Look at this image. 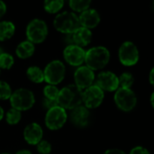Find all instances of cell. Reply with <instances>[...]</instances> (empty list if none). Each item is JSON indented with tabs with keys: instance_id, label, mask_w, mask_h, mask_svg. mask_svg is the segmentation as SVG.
<instances>
[{
	"instance_id": "obj_11",
	"label": "cell",
	"mask_w": 154,
	"mask_h": 154,
	"mask_svg": "<svg viewBox=\"0 0 154 154\" xmlns=\"http://www.w3.org/2000/svg\"><path fill=\"white\" fill-rule=\"evenodd\" d=\"M96 85L103 91H116L119 87L118 77L111 71H102L97 77Z\"/></svg>"
},
{
	"instance_id": "obj_18",
	"label": "cell",
	"mask_w": 154,
	"mask_h": 154,
	"mask_svg": "<svg viewBox=\"0 0 154 154\" xmlns=\"http://www.w3.org/2000/svg\"><path fill=\"white\" fill-rule=\"evenodd\" d=\"M34 45L29 41H24L19 43V45L16 48V55L20 59H28L31 56H32L34 52Z\"/></svg>"
},
{
	"instance_id": "obj_15",
	"label": "cell",
	"mask_w": 154,
	"mask_h": 154,
	"mask_svg": "<svg viewBox=\"0 0 154 154\" xmlns=\"http://www.w3.org/2000/svg\"><path fill=\"white\" fill-rule=\"evenodd\" d=\"M89 120V111L84 106H79L71 110L70 121L78 127H85L88 125Z\"/></svg>"
},
{
	"instance_id": "obj_12",
	"label": "cell",
	"mask_w": 154,
	"mask_h": 154,
	"mask_svg": "<svg viewBox=\"0 0 154 154\" xmlns=\"http://www.w3.org/2000/svg\"><path fill=\"white\" fill-rule=\"evenodd\" d=\"M75 85L82 89H86L88 87L93 85L95 80V74L94 71L91 70L87 66H80L77 69L74 74Z\"/></svg>"
},
{
	"instance_id": "obj_14",
	"label": "cell",
	"mask_w": 154,
	"mask_h": 154,
	"mask_svg": "<svg viewBox=\"0 0 154 154\" xmlns=\"http://www.w3.org/2000/svg\"><path fill=\"white\" fill-rule=\"evenodd\" d=\"M79 20L81 27L90 30L98 25L100 23V16L95 9H87L80 14Z\"/></svg>"
},
{
	"instance_id": "obj_26",
	"label": "cell",
	"mask_w": 154,
	"mask_h": 154,
	"mask_svg": "<svg viewBox=\"0 0 154 154\" xmlns=\"http://www.w3.org/2000/svg\"><path fill=\"white\" fill-rule=\"evenodd\" d=\"M21 117H22L21 112L16 109H14V108H11L5 116L6 122L12 125L18 124L21 120Z\"/></svg>"
},
{
	"instance_id": "obj_7",
	"label": "cell",
	"mask_w": 154,
	"mask_h": 154,
	"mask_svg": "<svg viewBox=\"0 0 154 154\" xmlns=\"http://www.w3.org/2000/svg\"><path fill=\"white\" fill-rule=\"evenodd\" d=\"M65 72V65L60 60H52L46 66L43 71L44 80L49 85H58L64 79Z\"/></svg>"
},
{
	"instance_id": "obj_8",
	"label": "cell",
	"mask_w": 154,
	"mask_h": 154,
	"mask_svg": "<svg viewBox=\"0 0 154 154\" xmlns=\"http://www.w3.org/2000/svg\"><path fill=\"white\" fill-rule=\"evenodd\" d=\"M67 121L66 110L57 106L49 109L45 116L46 126L50 130H58L61 128Z\"/></svg>"
},
{
	"instance_id": "obj_37",
	"label": "cell",
	"mask_w": 154,
	"mask_h": 154,
	"mask_svg": "<svg viewBox=\"0 0 154 154\" xmlns=\"http://www.w3.org/2000/svg\"><path fill=\"white\" fill-rule=\"evenodd\" d=\"M2 53H3V49L0 47V54H2Z\"/></svg>"
},
{
	"instance_id": "obj_5",
	"label": "cell",
	"mask_w": 154,
	"mask_h": 154,
	"mask_svg": "<svg viewBox=\"0 0 154 154\" xmlns=\"http://www.w3.org/2000/svg\"><path fill=\"white\" fill-rule=\"evenodd\" d=\"M48 35L46 23L41 19L32 20L26 27V36L32 43H42Z\"/></svg>"
},
{
	"instance_id": "obj_17",
	"label": "cell",
	"mask_w": 154,
	"mask_h": 154,
	"mask_svg": "<svg viewBox=\"0 0 154 154\" xmlns=\"http://www.w3.org/2000/svg\"><path fill=\"white\" fill-rule=\"evenodd\" d=\"M91 39H92L91 31L81 26L72 33L73 44L80 48L88 45L91 42Z\"/></svg>"
},
{
	"instance_id": "obj_2",
	"label": "cell",
	"mask_w": 154,
	"mask_h": 154,
	"mask_svg": "<svg viewBox=\"0 0 154 154\" xmlns=\"http://www.w3.org/2000/svg\"><path fill=\"white\" fill-rule=\"evenodd\" d=\"M110 60L109 51L103 46L93 47L85 53V61L87 67L91 70L101 69L107 65Z\"/></svg>"
},
{
	"instance_id": "obj_9",
	"label": "cell",
	"mask_w": 154,
	"mask_h": 154,
	"mask_svg": "<svg viewBox=\"0 0 154 154\" xmlns=\"http://www.w3.org/2000/svg\"><path fill=\"white\" fill-rule=\"evenodd\" d=\"M119 60L125 66H134L139 60V51L132 42H125L119 48Z\"/></svg>"
},
{
	"instance_id": "obj_3",
	"label": "cell",
	"mask_w": 154,
	"mask_h": 154,
	"mask_svg": "<svg viewBox=\"0 0 154 154\" xmlns=\"http://www.w3.org/2000/svg\"><path fill=\"white\" fill-rule=\"evenodd\" d=\"M53 25L58 32L65 34H71L80 27L79 16L68 11L57 14L54 18Z\"/></svg>"
},
{
	"instance_id": "obj_36",
	"label": "cell",
	"mask_w": 154,
	"mask_h": 154,
	"mask_svg": "<svg viewBox=\"0 0 154 154\" xmlns=\"http://www.w3.org/2000/svg\"><path fill=\"white\" fill-rule=\"evenodd\" d=\"M153 97H154V94L152 93V97H151V103H152V106H153Z\"/></svg>"
},
{
	"instance_id": "obj_25",
	"label": "cell",
	"mask_w": 154,
	"mask_h": 154,
	"mask_svg": "<svg viewBox=\"0 0 154 154\" xmlns=\"http://www.w3.org/2000/svg\"><path fill=\"white\" fill-rule=\"evenodd\" d=\"M14 63V60L12 55H10L9 53H5V52H3L2 54H0V69H9L13 67Z\"/></svg>"
},
{
	"instance_id": "obj_20",
	"label": "cell",
	"mask_w": 154,
	"mask_h": 154,
	"mask_svg": "<svg viewBox=\"0 0 154 154\" xmlns=\"http://www.w3.org/2000/svg\"><path fill=\"white\" fill-rule=\"evenodd\" d=\"M26 74H27L28 79L34 83H42V81H44L43 71L36 66L28 68Z\"/></svg>"
},
{
	"instance_id": "obj_34",
	"label": "cell",
	"mask_w": 154,
	"mask_h": 154,
	"mask_svg": "<svg viewBox=\"0 0 154 154\" xmlns=\"http://www.w3.org/2000/svg\"><path fill=\"white\" fill-rule=\"evenodd\" d=\"M15 154H32V152L28 150H21V151L17 152Z\"/></svg>"
},
{
	"instance_id": "obj_4",
	"label": "cell",
	"mask_w": 154,
	"mask_h": 154,
	"mask_svg": "<svg viewBox=\"0 0 154 154\" xmlns=\"http://www.w3.org/2000/svg\"><path fill=\"white\" fill-rule=\"evenodd\" d=\"M35 98L33 93L26 88H19L12 93L10 97V104L12 108L18 111H26L32 107Z\"/></svg>"
},
{
	"instance_id": "obj_31",
	"label": "cell",
	"mask_w": 154,
	"mask_h": 154,
	"mask_svg": "<svg viewBox=\"0 0 154 154\" xmlns=\"http://www.w3.org/2000/svg\"><path fill=\"white\" fill-rule=\"evenodd\" d=\"M6 12V5L3 1H0V19L4 16Z\"/></svg>"
},
{
	"instance_id": "obj_35",
	"label": "cell",
	"mask_w": 154,
	"mask_h": 154,
	"mask_svg": "<svg viewBox=\"0 0 154 154\" xmlns=\"http://www.w3.org/2000/svg\"><path fill=\"white\" fill-rule=\"evenodd\" d=\"M3 116H4V110H3V108L0 106V120H2Z\"/></svg>"
},
{
	"instance_id": "obj_38",
	"label": "cell",
	"mask_w": 154,
	"mask_h": 154,
	"mask_svg": "<svg viewBox=\"0 0 154 154\" xmlns=\"http://www.w3.org/2000/svg\"><path fill=\"white\" fill-rule=\"evenodd\" d=\"M3 154H8V153H3Z\"/></svg>"
},
{
	"instance_id": "obj_29",
	"label": "cell",
	"mask_w": 154,
	"mask_h": 154,
	"mask_svg": "<svg viewBox=\"0 0 154 154\" xmlns=\"http://www.w3.org/2000/svg\"><path fill=\"white\" fill-rule=\"evenodd\" d=\"M42 105L47 110H49V109H51V108H52L54 106H57L58 103H57V101H52V100H49L47 98H44L43 101H42Z\"/></svg>"
},
{
	"instance_id": "obj_33",
	"label": "cell",
	"mask_w": 154,
	"mask_h": 154,
	"mask_svg": "<svg viewBox=\"0 0 154 154\" xmlns=\"http://www.w3.org/2000/svg\"><path fill=\"white\" fill-rule=\"evenodd\" d=\"M153 73H154V69H152L151 72H150V83L152 85H153L154 80H153Z\"/></svg>"
},
{
	"instance_id": "obj_23",
	"label": "cell",
	"mask_w": 154,
	"mask_h": 154,
	"mask_svg": "<svg viewBox=\"0 0 154 154\" xmlns=\"http://www.w3.org/2000/svg\"><path fill=\"white\" fill-rule=\"evenodd\" d=\"M118 82L120 88H130L134 84V76L129 72H125L118 78Z\"/></svg>"
},
{
	"instance_id": "obj_22",
	"label": "cell",
	"mask_w": 154,
	"mask_h": 154,
	"mask_svg": "<svg viewBox=\"0 0 154 154\" xmlns=\"http://www.w3.org/2000/svg\"><path fill=\"white\" fill-rule=\"evenodd\" d=\"M69 5L73 11L82 13L87 9H89L91 2L88 0H71L69 2Z\"/></svg>"
},
{
	"instance_id": "obj_10",
	"label": "cell",
	"mask_w": 154,
	"mask_h": 154,
	"mask_svg": "<svg viewBox=\"0 0 154 154\" xmlns=\"http://www.w3.org/2000/svg\"><path fill=\"white\" fill-rule=\"evenodd\" d=\"M104 91L97 85H92L82 92V103L88 109L98 107L104 100Z\"/></svg>"
},
{
	"instance_id": "obj_27",
	"label": "cell",
	"mask_w": 154,
	"mask_h": 154,
	"mask_svg": "<svg viewBox=\"0 0 154 154\" xmlns=\"http://www.w3.org/2000/svg\"><path fill=\"white\" fill-rule=\"evenodd\" d=\"M11 95H12V89L10 86L5 81L0 80V99L6 100L10 98Z\"/></svg>"
},
{
	"instance_id": "obj_32",
	"label": "cell",
	"mask_w": 154,
	"mask_h": 154,
	"mask_svg": "<svg viewBox=\"0 0 154 154\" xmlns=\"http://www.w3.org/2000/svg\"><path fill=\"white\" fill-rule=\"evenodd\" d=\"M104 154H125V152L119 149H110L107 150Z\"/></svg>"
},
{
	"instance_id": "obj_19",
	"label": "cell",
	"mask_w": 154,
	"mask_h": 154,
	"mask_svg": "<svg viewBox=\"0 0 154 154\" xmlns=\"http://www.w3.org/2000/svg\"><path fill=\"white\" fill-rule=\"evenodd\" d=\"M15 31L14 24L12 22H0V42L10 39Z\"/></svg>"
},
{
	"instance_id": "obj_16",
	"label": "cell",
	"mask_w": 154,
	"mask_h": 154,
	"mask_svg": "<svg viewBox=\"0 0 154 154\" xmlns=\"http://www.w3.org/2000/svg\"><path fill=\"white\" fill-rule=\"evenodd\" d=\"M42 134L43 132L42 127L36 123H32L28 125L23 131L24 140L26 141V143L32 145H36L42 141Z\"/></svg>"
},
{
	"instance_id": "obj_24",
	"label": "cell",
	"mask_w": 154,
	"mask_h": 154,
	"mask_svg": "<svg viewBox=\"0 0 154 154\" xmlns=\"http://www.w3.org/2000/svg\"><path fill=\"white\" fill-rule=\"evenodd\" d=\"M59 91L60 90L58 89L57 87L52 86V85H48L43 88L44 98H47V99L52 100V101H57Z\"/></svg>"
},
{
	"instance_id": "obj_1",
	"label": "cell",
	"mask_w": 154,
	"mask_h": 154,
	"mask_svg": "<svg viewBox=\"0 0 154 154\" xmlns=\"http://www.w3.org/2000/svg\"><path fill=\"white\" fill-rule=\"evenodd\" d=\"M57 103L65 110H72L82 105V90L75 84L66 86L59 91Z\"/></svg>"
},
{
	"instance_id": "obj_21",
	"label": "cell",
	"mask_w": 154,
	"mask_h": 154,
	"mask_svg": "<svg viewBox=\"0 0 154 154\" xmlns=\"http://www.w3.org/2000/svg\"><path fill=\"white\" fill-rule=\"evenodd\" d=\"M64 5L63 0H46L44 2V9L50 14L58 13Z\"/></svg>"
},
{
	"instance_id": "obj_13",
	"label": "cell",
	"mask_w": 154,
	"mask_h": 154,
	"mask_svg": "<svg viewBox=\"0 0 154 154\" xmlns=\"http://www.w3.org/2000/svg\"><path fill=\"white\" fill-rule=\"evenodd\" d=\"M85 53L86 51L83 48H80L76 45H69L65 48L63 51V56L65 60L71 66L80 67L85 61Z\"/></svg>"
},
{
	"instance_id": "obj_30",
	"label": "cell",
	"mask_w": 154,
	"mask_h": 154,
	"mask_svg": "<svg viewBox=\"0 0 154 154\" xmlns=\"http://www.w3.org/2000/svg\"><path fill=\"white\" fill-rule=\"evenodd\" d=\"M130 154H150V152L145 148L141 147V146H137L131 151Z\"/></svg>"
},
{
	"instance_id": "obj_28",
	"label": "cell",
	"mask_w": 154,
	"mask_h": 154,
	"mask_svg": "<svg viewBox=\"0 0 154 154\" xmlns=\"http://www.w3.org/2000/svg\"><path fill=\"white\" fill-rule=\"evenodd\" d=\"M37 145V151L41 154H49L51 151V145L47 141H41Z\"/></svg>"
},
{
	"instance_id": "obj_6",
	"label": "cell",
	"mask_w": 154,
	"mask_h": 154,
	"mask_svg": "<svg viewBox=\"0 0 154 154\" xmlns=\"http://www.w3.org/2000/svg\"><path fill=\"white\" fill-rule=\"evenodd\" d=\"M114 98L116 106L125 112L132 111L137 104V97L131 88H118Z\"/></svg>"
}]
</instances>
